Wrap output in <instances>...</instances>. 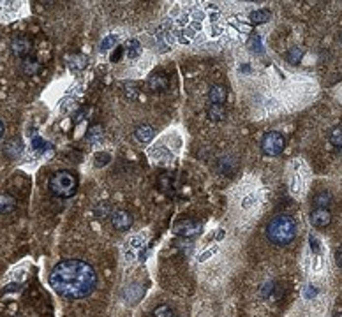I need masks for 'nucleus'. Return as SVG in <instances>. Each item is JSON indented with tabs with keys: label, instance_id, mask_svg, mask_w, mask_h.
I'll use <instances>...</instances> for the list:
<instances>
[{
	"label": "nucleus",
	"instance_id": "9d476101",
	"mask_svg": "<svg viewBox=\"0 0 342 317\" xmlns=\"http://www.w3.org/2000/svg\"><path fill=\"white\" fill-rule=\"evenodd\" d=\"M199 229H201V224H198L194 220H184V222H180V224L175 228V231H177L180 236H192V234L199 232Z\"/></svg>",
	"mask_w": 342,
	"mask_h": 317
},
{
	"label": "nucleus",
	"instance_id": "2eb2a0df",
	"mask_svg": "<svg viewBox=\"0 0 342 317\" xmlns=\"http://www.w3.org/2000/svg\"><path fill=\"white\" fill-rule=\"evenodd\" d=\"M16 208V199L11 194L0 196V213H11Z\"/></svg>",
	"mask_w": 342,
	"mask_h": 317
},
{
	"label": "nucleus",
	"instance_id": "ddd939ff",
	"mask_svg": "<svg viewBox=\"0 0 342 317\" xmlns=\"http://www.w3.org/2000/svg\"><path fill=\"white\" fill-rule=\"evenodd\" d=\"M270 18H272V13L268 9H256V11H252V13L249 14L250 23H254V25H263L266 21H270Z\"/></svg>",
	"mask_w": 342,
	"mask_h": 317
},
{
	"label": "nucleus",
	"instance_id": "b1692460",
	"mask_svg": "<svg viewBox=\"0 0 342 317\" xmlns=\"http://www.w3.org/2000/svg\"><path fill=\"white\" fill-rule=\"evenodd\" d=\"M93 161H95V166H97V168H101V166H106L111 161V157L108 155V153H97Z\"/></svg>",
	"mask_w": 342,
	"mask_h": 317
},
{
	"label": "nucleus",
	"instance_id": "7c9ffc66",
	"mask_svg": "<svg viewBox=\"0 0 342 317\" xmlns=\"http://www.w3.org/2000/svg\"><path fill=\"white\" fill-rule=\"evenodd\" d=\"M341 152H342V146H341Z\"/></svg>",
	"mask_w": 342,
	"mask_h": 317
},
{
	"label": "nucleus",
	"instance_id": "5701e85b",
	"mask_svg": "<svg viewBox=\"0 0 342 317\" xmlns=\"http://www.w3.org/2000/svg\"><path fill=\"white\" fill-rule=\"evenodd\" d=\"M101 132H102L101 125L90 127V131H89V141H97V140H101Z\"/></svg>",
	"mask_w": 342,
	"mask_h": 317
},
{
	"label": "nucleus",
	"instance_id": "bb28decb",
	"mask_svg": "<svg viewBox=\"0 0 342 317\" xmlns=\"http://www.w3.org/2000/svg\"><path fill=\"white\" fill-rule=\"evenodd\" d=\"M122 51H124V48H122V46L117 48V53H113V57H111V60H113V62H115V60H119V58H120V55H122Z\"/></svg>",
	"mask_w": 342,
	"mask_h": 317
},
{
	"label": "nucleus",
	"instance_id": "20e7f679",
	"mask_svg": "<svg viewBox=\"0 0 342 317\" xmlns=\"http://www.w3.org/2000/svg\"><path fill=\"white\" fill-rule=\"evenodd\" d=\"M284 146H286V140H284V136L277 131L268 132L261 141L263 153H266V155H279L284 150Z\"/></svg>",
	"mask_w": 342,
	"mask_h": 317
},
{
	"label": "nucleus",
	"instance_id": "412c9836",
	"mask_svg": "<svg viewBox=\"0 0 342 317\" xmlns=\"http://www.w3.org/2000/svg\"><path fill=\"white\" fill-rule=\"evenodd\" d=\"M154 317H173V310L168 305H161L154 310Z\"/></svg>",
	"mask_w": 342,
	"mask_h": 317
},
{
	"label": "nucleus",
	"instance_id": "6e6552de",
	"mask_svg": "<svg viewBox=\"0 0 342 317\" xmlns=\"http://www.w3.org/2000/svg\"><path fill=\"white\" fill-rule=\"evenodd\" d=\"M148 86H150L152 92H162V90H166L169 86V80L166 74H162V72H155V74H152L150 80H148Z\"/></svg>",
	"mask_w": 342,
	"mask_h": 317
},
{
	"label": "nucleus",
	"instance_id": "aec40b11",
	"mask_svg": "<svg viewBox=\"0 0 342 317\" xmlns=\"http://www.w3.org/2000/svg\"><path fill=\"white\" fill-rule=\"evenodd\" d=\"M138 53H140V42L134 41V39L127 42V55H129V58L138 57Z\"/></svg>",
	"mask_w": 342,
	"mask_h": 317
},
{
	"label": "nucleus",
	"instance_id": "7ed1b4c3",
	"mask_svg": "<svg viewBox=\"0 0 342 317\" xmlns=\"http://www.w3.org/2000/svg\"><path fill=\"white\" fill-rule=\"evenodd\" d=\"M78 189V176L71 171H59L50 178V190L59 198H71Z\"/></svg>",
	"mask_w": 342,
	"mask_h": 317
},
{
	"label": "nucleus",
	"instance_id": "9b49d317",
	"mask_svg": "<svg viewBox=\"0 0 342 317\" xmlns=\"http://www.w3.org/2000/svg\"><path fill=\"white\" fill-rule=\"evenodd\" d=\"M23 152V143H21L20 138H13L4 144V153L9 159H18Z\"/></svg>",
	"mask_w": 342,
	"mask_h": 317
},
{
	"label": "nucleus",
	"instance_id": "c756f323",
	"mask_svg": "<svg viewBox=\"0 0 342 317\" xmlns=\"http://www.w3.org/2000/svg\"><path fill=\"white\" fill-rule=\"evenodd\" d=\"M335 317H342V314H337V316H335Z\"/></svg>",
	"mask_w": 342,
	"mask_h": 317
},
{
	"label": "nucleus",
	"instance_id": "6ab92c4d",
	"mask_svg": "<svg viewBox=\"0 0 342 317\" xmlns=\"http://www.w3.org/2000/svg\"><path fill=\"white\" fill-rule=\"evenodd\" d=\"M330 141H332V144H335V146H342V127H335L334 131H332V134H330Z\"/></svg>",
	"mask_w": 342,
	"mask_h": 317
},
{
	"label": "nucleus",
	"instance_id": "f257e3e1",
	"mask_svg": "<svg viewBox=\"0 0 342 317\" xmlns=\"http://www.w3.org/2000/svg\"><path fill=\"white\" fill-rule=\"evenodd\" d=\"M50 284L63 298L80 300L95 289L97 275L90 264L80 259H63L51 270Z\"/></svg>",
	"mask_w": 342,
	"mask_h": 317
},
{
	"label": "nucleus",
	"instance_id": "423d86ee",
	"mask_svg": "<svg viewBox=\"0 0 342 317\" xmlns=\"http://www.w3.org/2000/svg\"><path fill=\"white\" fill-rule=\"evenodd\" d=\"M311 222L316 228H326V226L332 222V213H330L326 208H316V210L311 213Z\"/></svg>",
	"mask_w": 342,
	"mask_h": 317
},
{
	"label": "nucleus",
	"instance_id": "2f4dec72",
	"mask_svg": "<svg viewBox=\"0 0 342 317\" xmlns=\"http://www.w3.org/2000/svg\"><path fill=\"white\" fill-rule=\"evenodd\" d=\"M341 39H342V35H341Z\"/></svg>",
	"mask_w": 342,
	"mask_h": 317
},
{
	"label": "nucleus",
	"instance_id": "f03ea898",
	"mask_svg": "<svg viewBox=\"0 0 342 317\" xmlns=\"http://www.w3.org/2000/svg\"><path fill=\"white\" fill-rule=\"evenodd\" d=\"M266 236L275 245H287L296 236V222L289 215H277L266 226Z\"/></svg>",
	"mask_w": 342,
	"mask_h": 317
},
{
	"label": "nucleus",
	"instance_id": "4468645a",
	"mask_svg": "<svg viewBox=\"0 0 342 317\" xmlns=\"http://www.w3.org/2000/svg\"><path fill=\"white\" fill-rule=\"evenodd\" d=\"M134 136L140 143H150L154 140V129L150 125H140L134 131Z\"/></svg>",
	"mask_w": 342,
	"mask_h": 317
},
{
	"label": "nucleus",
	"instance_id": "0eeeda50",
	"mask_svg": "<svg viewBox=\"0 0 342 317\" xmlns=\"http://www.w3.org/2000/svg\"><path fill=\"white\" fill-rule=\"evenodd\" d=\"M11 50H13V53L16 57H20V58H27V55L30 53V50H32V44H30V41L27 37H18L13 41V44H11Z\"/></svg>",
	"mask_w": 342,
	"mask_h": 317
},
{
	"label": "nucleus",
	"instance_id": "cd10ccee",
	"mask_svg": "<svg viewBox=\"0 0 342 317\" xmlns=\"http://www.w3.org/2000/svg\"><path fill=\"white\" fill-rule=\"evenodd\" d=\"M335 258H337V262L342 266V247L337 250V254H335Z\"/></svg>",
	"mask_w": 342,
	"mask_h": 317
},
{
	"label": "nucleus",
	"instance_id": "c85d7f7f",
	"mask_svg": "<svg viewBox=\"0 0 342 317\" xmlns=\"http://www.w3.org/2000/svg\"><path fill=\"white\" fill-rule=\"evenodd\" d=\"M2 134H4V123L0 122V138H2Z\"/></svg>",
	"mask_w": 342,
	"mask_h": 317
},
{
	"label": "nucleus",
	"instance_id": "a878e982",
	"mask_svg": "<svg viewBox=\"0 0 342 317\" xmlns=\"http://www.w3.org/2000/svg\"><path fill=\"white\" fill-rule=\"evenodd\" d=\"M44 146H46V143H44L41 138H34V148H37V150H44Z\"/></svg>",
	"mask_w": 342,
	"mask_h": 317
},
{
	"label": "nucleus",
	"instance_id": "f8f14e48",
	"mask_svg": "<svg viewBox=\"0 0 342 317\" xmlns=\"http://www.w3.org/2000/svg\"><path fill=\"white\" fill-rule=\"evenodd\" d=\"M207 115H208V118H210L212 122H222V120L226 118L228 111H226L224 104H210V106H208Z\"/></svg>",
	"mask_w": 342,
	"mask_h": 317
},
{
	"label": "nucleus",
	"instance_id": "1a4fd4ad",
	"mask_svg": "<svg viewBox=\"0 0 342 317\" xmlns=\"http://www.w3.org/2000/svg\"><path fill=\"white\" fill-rule=\"evenodd\" d=\"M208 99H210L212 104H224L226 99H228V90L222 85H214V86H210Z\"/></svg>",
	"mask_w": 342,
	"mask_h": 317
},
{
	"label": "nucleus",
	"instance_id": "a211bd4d",
	"mask_svg": "<svg viewBox=\"0 0 342 317\" xmlns=\"http://www.w3.org/2000/svg\"><path fill=\"white\" fill-rule=\"evenodd\" d=\"M233 168H237V162L233 161V159H226V157H224V159H220L219 161V169H220V173H228V174H231L233 171H235V169Z\"/></svg>",
	"mask_w": 342,
	"mask_h": 317
},
{
	"label": "nucleus",
	"instance_id": "393cba45",
	"mask_svg": "<svg viewBox=\"0 0 342 317\" xmlns=\"http://www.w3.org/2000/svg\"><path fill=\"white\" fill-rule=\"evenodd\" d=\"M117 42V37L115 35H108L104 41L101 42V51H108V48H111Z\"/></svg>",
	"mask_w": 342,
	"mask_h": 317
},
{
	"label": "nucleus",
	"instance_id": "dca6fc26",
	"mask_svg": "<svg viewBox=\"0 0 342 317\" xmlns=\"http://www.w3.org/2000/svg\"><path fill=\"white\" fill-rule=\"evenodd\" d=\"M39 62L35 58H29L27 57L25 60H23V63H21V71H23V74H27V76H34V74H37L39 71Z\"/></svg>",
	"mask_w": 342,
	"mask_h": 317
},
{
	"label": "nucleus",
	"instance_id": "f3484780",
	"mask_svg": "<svg viewBox=\"0 0 342 317\" xmlns=\"http://www.w3.org/2000/svg\"><path fill=\"white\" fill-rule=\"evenodd\" d=\"M330 203H332V194H330V190H319V192L314 196V204H316V208H326Z\"/></svg>",
	"mask_w": 342,
	"mask_h": 317
},
{
	"label": "nucleus",
	"instance_id": "4be33fe9",
	"mask_svg": "<svg viewBox=\"0 0 342 317\" xmlns=\"http://www.w3.org/2000/svg\"><path fill=\"white\" fill-rule=\"evenodd\" d=\"M302 55H304V51H302L300 48H293V50L286 55V58L291 63H298V60L302 58Z\"/></svg>",
	"mask_w": 342,
	"mask_h": 317
},
{
	"label": "nucleus",
	"instance_id": "39448f33",
	"mask_svg": "<svg viewBox=\"0 0 342 317\" xmlns=\"http://www.w3.org/2000/svg\"><path fill=\"white\" fill-rule=\"evenodd\" d=\"M111 222H113L115 229H119V231H125V229L131 228L132 217H131V213H127V211H124V210H119V211H115L113 215H111Z\"/></svg>",
	"mask_w": 342,
	"mask_h": 317
}]
</instances>
